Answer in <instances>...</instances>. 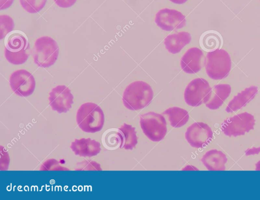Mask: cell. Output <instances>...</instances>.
Here are the masks:
<instances>
[{
  "label": "cell",
  "mask_w": 260,
  "mask_h": 200,
  "mask_svg": "<svg viewBox=\"0 0 260 200\" xmlns=\"http://www.w3.org/2000/svg\"><path fill=\"white\" fill-rule=\"evenodd\" d=\"M171 2L176 4H182L186 3L188 0H169Z\"/></svg>",
  "instance_id": "f1b7e54d"
},
{
  "label": "cell",
  "mask_w": 260,
  "mask_h": 200,
  "mask_svg": "<svg viewBox=\"0 0 260 200\" xmlns=\"http://www.w3.org/2000/svg\"><path fill=\"white\" fill-rule=\"evenodd\" d=\"M214 31H207L203 33L200 39V46L206 51L211 52L217 48L219 45V39Z\"/></svg>",
  "instance_id": "7402d4cb"
},
{
  "label": "cell",
  "mask_w": 260,
  "mask_h": 200,
  "mask_svg": "<svg viewBox=\"0 0 260 200\" xmlns=\"http://www.w3.org/2000/svg\"><path fill=\"white\" fill-rule=\"evenodd\" d=\"M255 122L254 117L251 113L241 112L226 119L222 123L221 129L228 136L237 137L253 130Z\"/></svg>",
  "instance_id": "52a82bcc"
},
{
  "label": "cell",
  "mask_w": 260,
  "mask_h": 200,
  "mask_svg": "<svg viewBox=\"0 0 260 200\" xmlns=\"http://www.w3.org/2000/svg\"><path fill=\"white\" fill-rule=\"evenodd\" d=\"M28 42L27 38L21 33L10 34L5 41V56L7 60L13 65H21L28 59L26 52Z\"/></svg>",
  "instance_id": "5b68a950"
},
{
  "label": "cell",
  "mask_w": 260,
  "mask_h": 200,
  "mask_svg": "<svg viewBox=\"0 0 260 200\" xmlns=\"http://www.w3.org/2000/svg\"><path fill=\"white\" fill-rule=\"evenodd\" d=\"M231 87L226 83L215 85L211 90L210 98L205 103L207 107L211 110L219 108L229 97L231 92Z\"/></svg>",
  "instance_id": "e0dca14e"
},
{
  "label": "cell",
  "mask_w": 260,
  "mask_h": 200,
  "mask_svg": "<svg viewBox=\"0 0 260 200\" xmlns=\"http://www.w3.org/2000/svg\"><path fill=\"white\" fill-rule=\"evenodd\" d=\"M212 88L202 78L192 80L185 89L184 98L189 106L196 107L206 103L209 100Z\"/></svg>",
  "instance_id": "ba28073f"
},
{
  "label": "cell",
  "mask_w": 260,
  "mask_h": 200,
  "mask_svg": "<svg viewBox=\"0 0 260 200\" xmlns=\"http://www.w3.org/2000/svg\"><path fill=\"white\" fill-rule=\"evenodd\" d=\"M14 27V22L13 19L7 15L0 16V39L4 38L12 32Z\"/></svg>",
  "instance_id": "cb8c5ba5"
},
{
  "label": "cell",
  "mask_w": 260,
  "mask_h": 200,
  "mask_svg": "<svg viewBox=\"0 0 260 200\" xmlns=\"http://www.w3.org/2000/svg\"><path fill=\"white\" fill-rule=\"evenodd\" d=\"M191 40L190 34L186 32H181L169 35L164 40L167 50L173 54L179 53Z\"/></svg>",
  "instance_id": "ac0fdd59"
},
{
  "label": "cell",
  "mask_w": 260,
  "mask_h": 200,
  "mask_svg": "<svg viewBox=\"0 0 260 200\" xmlns=\"http://www.w3.org/2000/svg\"><path fill=\"white\" fill-rule=\"evenodd\" d=\"M76 122L79 128L85 132H99L104 126V113L96 104L87 102L82 104L78 109Z\"/></svg>",
  "instance_id": "7a4b0ae2"
},
{
  "label": "cell",
  "mask_w": 260,
  "mask_h": 200,
  "mask_svg": "<svg viewBox=\"0 0 260 200\" xmlns=\"http://www.w3.org/2000/svg\"><path fill=\"white\" fill-rule=\"evenodd\" d=\"M71 149L76 155L89 157L97 155L101 150L100 143L90 138L75 139Z\"/></svg>",
  "instance_id": "5bb4252c"
},
{
  "label": "cell",
  "mask_w": 260,
  "mask_h": 200,
  "mask_svg": "<svg viewBox=\"0 0 260 200\" xmlns=\"http://www.w3.org/2000/svg\"><path fill=\"white\" fill-rule=\"evenodd\" d=\"M74 96L71 90L64 85L53 88L49 93V105L52 110L59 113L68 112L73 104Z\"/></svg>",
  "instance_id": "7c38bea8"
},
{
  "label": "cell",
  "mask_w": 260,
  "mask_h": 200,
  "mask_svg": "<svg viewBox=\"0 0 260 200\" xmlns=\"http://www.w3.org/2000/svg\"><path fill=\"white\" fill-rule=\"evenodd\" d=\"M122 138L121 148L132 150L138 143V138L135 127L124 123L119 129Z\"/></svg>",
  "instance_id": "ffe728a7"
},
{
  "label": "cell",
  "mask_w": 260,
  "mask_h": 200,
  "mask_svg": "<svg viewBox=\"0 0 260 200\" xmlns=\"http://www.w3.org/2000/svg\"><path fill=\"white\" fill-rule=\"evenodd\" d=\"M22 8L29 13L40 12L45 7L47 0H19Z\"/></svg>",
  "instance_id": "603a6c76"
},
{
  "label": "cell",
  "mask_w": 260,
  "mask_h": 200,
  "mask_svg": "<svg viewBox=\"0 0 260 200\" xmlns=\"http://www.w3.org/2000/svg\"><path fill=\"white\" fill-rule=\"evenodd\" d=\"M155 22L164 31H173L184 27L186 24V18L177 10L165 8L156 13Z\"/></svg>",
  "instance_id": "8fae6325"
},
{
  "label": "cell",
  "mask_w": 260,
  "mask_h": 200,
  "mask_svg": "<svg viewBox=\"0 0 260 200\" xmlns=\"http://www.w3.org/2000/svg\"><path fill=\"white\" fill-rule=\"evenodd\" d=\"M213 132L208 125L203 122H195L186 130L185 136L189 144L196 148H202L212 141Z\"/></svg>",
  "instance_id": "30bf717a"
},
{
  "label": "cell",
  "mask_w": 260,
  "mask_h": 200,
  "mask_svg": "<svg viewBox=\"0 0 260 200\" xmlns=\"http://www.w3.org/2000/svg\"><path fill=\"white\" fill-rule=\"evenodd\" d=\"M59 51V46L53 38L49 36L40 37L35 43L34 62L40 67H49L57 60Z\"/></svg>",
  "instance_id": "277c9868"
},
{
  "label": "cell",
  "mask_w": 260,
  "mask_h": 200,
  "mask_svg": "<svg viewBox=\"0 0 260 200\" xmlns=\"http://www.w3.org/2000/svg\"><path fill=\"white\" fill-rule=\"evenodd\" d=\"M14 0H0V10H4L9 8L13 4Z\"/></svg>",
  "instance_id": "83f0119b"
},
{
  "label": "cell",
  "mask_w": 260,
  "mask_h": 200,
  "mask_svg": "<svg viewBox=\"0 0 260 200\" xmlns=\"http://www.w3.org/2000/svg\"><path fill=\"white\" fill-rule=\"evenodd\" d=\"M260 153V146L250 148L245 151V154L246 156L257 155Z\"/></svg>",
  "instance_id": "4316f807"
},
{
  "label": "cell",
  "mask_w": 260,
  "mask_h": 200,
  "mask_svg": "<svg viewBox=\"0 0 260 200\" xmlns=\"http://www.w3.org/2000/svg\"><path fill=\"white\" fill-rule=\"evenodd\" d=\"M203 59L204 53L200 49L191 47L182 56L180 61L181 67L186 73H197L202 68Z\"/></svg>",
  "instance_id": "4fadbf2b"
},
{
  "label": "cell",
  "mask_w": 260,
  "mask_h": 200,
  "mask_svg": "<svg viewBox=\"0 0 260 200\" xmlns=\"http://www.w3.org/2000/svg\"><path fill=\"white\" fill-rule=\"evenodd\" d=\"M166 115L172 127L179 128L188 122L189 119L188 112L185 109L178 107H170L162 113Z\"/></svg>",
  "instance_id": "d6986e66"
},
{
  "label": "cell",
  "mask_w": 260,
  "mask_h": 200,
  "mask_svg": "<svg viewBox=\"0 0 260 200\" xmlns=\"http://www.w3.org/2000/svg\"><path fill=\"white\" fill-rule=\"evenodd\" d=\"M201 161L209 170H224L228 161L226 155L220 150L212 149L207 151Z\"/></svg>",
  "instance_id": "9a60e30c"
},
{
  "label": "cell",
  "mask_w": 260,
  "mask_h": 200,
  "mask_svg": "<svg viewBox=\"0 0 260 200\" xmlns=\"http://www.w3.org/2000/svg\"><path fill=\"white\" fill-rule=\"evenodd\" d=\"M45 163L49 164V165H42L41 170H52V167L54 168L55 170H69L68 169L64 168V167H62L59 165V163L53 159L48 160L45 162ZM54 170V168H53Z\"/></svg>",
  "instance_id": "d4e9b609"
},
{
  "label": "cell",
  "mask_w": 260,
  "mask_h": 200,
  "mask_svg": "<svg viewBox=\"0 0 260 200\" xmlns=\"http://www.w3.org/2000/svg\"><path fill=\"white\" fill-rule=\"evenodd\" d=\"M153 97V91L149 84L143 81H135L125 89L122 102L128 109L137 110L148 105Z\"/></svg>",
  "instance_id": "6da1fadb"
},
{
  "label": "cell",
  "mask_w": 260,
  "mask_h": 200,
  "mask_svg": "<svg viewBox=\"0 0 260 200\" xmlns=\"http://www.w3.org/2000/svg\"><path fill=\"white\" fill-rule=\"evenodd\" d=\"M12 91L20 97H27L34 92L36 81L34 76L28 71L20 69L12 72L9 79Z\"/></svg>",
  "instance_id": "9c48e42d"
},
{
  "label": "cell",
  "mask_w": 260,
  "mask_h": 200,
  "mask_svg": "<svg viewBox=\"0 0 260 200\" xmlns=\"http://www.w3.org/2000/svg\"><path fill=\"white\" fill-rule=\"evenodd\" d=\"M102 140L105 148L114 150L121 147L122 138L118 129L112 128L106 130L103 134Z\"/></svg>",
  "instance_id": "44dd1931"
},
{
  "label": "cell",
  "mask_w": 260,
  "mask_h": 200,
  "mask_svg": "<svg viewBox=\"0 0 260 200\" xmlns=\"http://www.w3.org/2000/svg\"><path fill=\"white\" fill-rule=\"evenodd\" d=\"M232 62L229 53L225 50L217 49L209 52L205 60L206 71L214 80H221L226 77L231 69Z\"/></svg>",
  "instance_id": "3957f363"
},
{
  "label": "cell",
  "mask_w": 260,
  "mask_h": 200,
  "mask_svg": "<svg viewBox=\"0 0 260 200\" xmlns=\"http://www.w3.org/2000/svg\"><path fill=\"white\" fill-rule=\"evenodd\" d=\"M140 124L144 134L153 141L162 139L167 132L165 117L154 112L142 114L140 117Z\"/></svg>",
  "instance_id": "8992f818"
},
{
  "label": "cell",
  "mask_w": 260,
  "mask_h": 200,
  "mask_svg": "<svg viewBox=\"0 0 260 200\" xmlns=\"http://www.w3.org/2000/svg\"><path fill=\"white\" fill-rule=\"evenodd\" d=\"M255 169L256 170H260V160H259L256 164H255Z\"/></svg>",
  "instance_id": "f546056e"
},
{
  "label": "cell",
  "mask_w": 260,
  "mask_h": 200,
  "mask_svg": "<svg viewBox=\"0 0 260 200\" xmlns=\"http://www.w3.org/2000/svg\"><path fill=\"white\" fill-rule=\"evenodd\" d=\"M55 4L60 8H69L73 6L77 0H54Z\"/></svg>",
  "instance_id": "484cf974"
},
{
  "label": "cell",
  "mask_w": 260,
  "mask_h": 200,
  "mask_svg": "<svg viewBox=\"0 0 260 200\" xmlns=\"http://www.w3.org/2000/svg\"><path fill=\"white\" fill-rule=\"evenodd\" d=\"M257 92L258 88L256 86H250L245 89L230 101L225 111L232 113L241 109L254 98Z\"/></svg>",
  "instance_id": "2e32d148"
}]
</instances>
